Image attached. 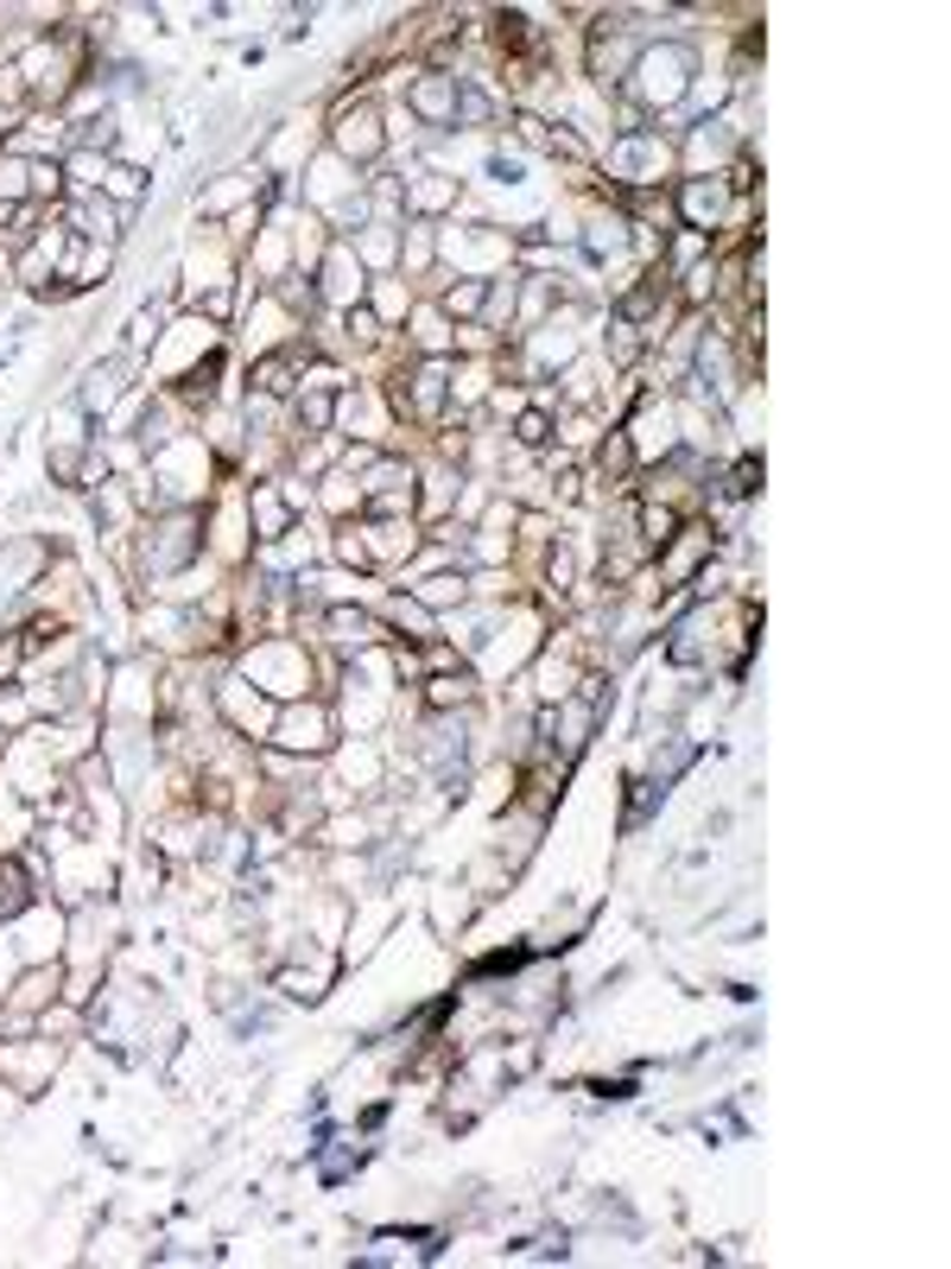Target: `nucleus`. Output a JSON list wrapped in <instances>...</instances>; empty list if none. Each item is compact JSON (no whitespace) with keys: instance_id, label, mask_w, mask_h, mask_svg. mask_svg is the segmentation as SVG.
<instances>
[{"instance_id":"7ed1b4c3","label":"nucleus","mask_w":951,"mask_h":1269,"mask_svg":"<svg viewBox=\"0 0 951 1269\" xmlns=\"http://www.w3.org/2000/svg\"><path fill=\"white\" fill-rule=\"evenodd\" d=\"M336 147L349 152V159H368V152L381 147V134H374V109H356L336 121Z\"/></svg>"},{"instance_id":"f03ea898","label":"nucleus","mask_w":951,"mask_h":1269,"mask_svg":"<svg viewBox=\"0 0 951 1269\" xmlns=\"http://www.w3.org/2000/svg\"><path fill=\"white\" fill-rule=\"evenodd\" d=\"M273 737H280L286 749H324V743H330V717H324L318 705H311V711H286Z\"/></svg>"},{"instance_id":"0eeeda50","label":"nucleus","mask_w":951,"mask_h":1269,"mask_svg":"<svg viewBox=\"0 0 951 1269\" xmlns=\"http://www.w3.org/2000/svg\"><path fill=\"white\" fill-rule=\"evenodd\" d=\"M425 603H450V597H464V578H432L425 591H419Z\"/></svg>"},{"instance_id":"f257e3e1","label":"nucleus","mask_w":951,"mask_h":1269,"mask_svg":"<svg viewBox=\"0 0 951 1269\" xmlns=\"http://www.w3.org/2000/svg\"><path fill=\"white\" fill-rule=\"evenodd\" d=\"M634 76H641V96L666 109V102H679V96H686V76H692V51H686V45H659V51H641Z\"/></svg>"},{"instance_id":"39448f33","label":"nucleus","mask_w":951,"mask_h":1269,"mask_svg":"<svg viewBox=\"0 0 951 1269\" xmlns=\"http://www.w3.org/2000/svg\"><path fill=\"white\" fill-rule=\"evenodd\" d=\"M26 901H33V896H26V883H20V870H13V863H0V921H7V914H20Z\"/></svg>"},{"instance_id":"20e7f679","label":"nucleus","mask_w":951,"mask_h":1269,"mask_svg":"<svg viewBox=\"0 0 951 1269\" xmlns=\"http://www.w3.org/2000/svg\"><path fill=\"white\" fill-rule=\"evenodd\" d=\"M686 210H692V223H697V229H711L717 217H724V185H711V178L686 185Z\"/></svg>"},{"instance_id":"6e6552de","label":"nucleus","mask_w":951,"mask_h":1269,"mask_svg":"<svg viewBox=\"0 0 951 1269\" xmlns=\"http://www.w3.org/2000/svg\"><path fill=\"white\" fill-rule=\"evenodd\" d=\"M520 445H546V419H540V412L520 419Z\"/></svg>"},{"instance_id":"423d86ee","label":"nucleus","mask_w":951,"mask_h":1269,"mask_svg":"<svg viewBox=\"0 0 951 1269\" xmlns=\"http://www.w3.org/2000/svg\"><path fill=\"white\" fill-rule=\"evenodd\" d=\"M470 699V679H432V705H464Z\"/></svg>"}]
</instances>
